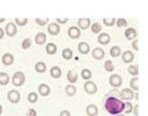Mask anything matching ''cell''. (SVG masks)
Listing matches in <instances>:
<instances>
[{
    "label": "cell",
    "mask_w": 148,
    "mask_h": 116,
    "mask_svg": "<svg viewBox=\"0 0 148 116\" xmlns=\"http://www.w3.org/2000/svg\"><path fill=\"white\" fill-rule=\"evenodd\" d=\"M56 20H57V22H58V23H61V24H64V23H66V22L69 21V18H64V19L57 18Z\"/></svg>",
    "instance_id": "obj_40"
},
{
    "label": "cell",
    "mask_w": 148,
    "mask_h": 116,
    "mask_svg": "<svg viewBox=\"0 0 148 116\" xmlns=\"http://www.w3.org/2000/svg\"><path fill=\"white\" fill-rule=\"evenodd\" d=\"M5 21H6V19L5 18H0V23H3Z\"/></svg>",
    "instance_id": "obj_46"
},
{
    "label": "cell",
    "mask_w": 148,
    "mask_h": 116,
    "mask_svg": "<svg viewBox=\"0 0 148 116\" xmlns=\"http://www.w3.org/2000/svg\"><path fill=\"white\" fill-rule=\"evenodd\" d=\"M116 24L119 28H121V27H127L128 26V22L127 21L125 20L124 18H119L117 21H116Z\"/></svg>",
    "instance_id": "obj_34"
},
{
    "label": "cell",
    "mask_w": 148,
    "mask_h": 116,
    "mask_svg": "<svg viewBox=\"0 0 148 116\" xmlns=\"http://www.w3.org/2000/svg\"><path fill=\"white\" fill-rule=\"evenodd\" d=\"M2 111H3V108H2V106L0 105V114L2 113Z\"/></svg>",
    "instance_id": "obj_47"
},
{
    "label": "cell",
    "mask_w": 148,
    "mask_h": 116,
    "mask_svg": "<svg viewBox=\"0 0 148 116\" xmlns=\"http://www.w3.org/2000/svg\"><path fill=\"white\" fill-rule=\"evenodd\" d=\"M104 68H105L106 71L111 72L114 71L115 66H114V64H113L112 61H111V60H106V61L104 63Z\"/></svg>",
    "instance_id": "obj_30"
},
{
    "label": "cell",
    "mask_w": 148,
    "mask_h": 116,
    "mask_svg": "<svg viewBox=\"0 0 148 116\" xmlns=\"http://www.w3.org/2000/svg\"><path fill=\"white\" fill-rule=\"evenodd\" d=\"M47 32L51 35H58L60 32V26L58 22L50 23L47 27Z\"/></svg>",
    "instance_id": "obj_10"
},
{
    "label": "cell",
    "mask_w": 148,
    "mask_h": 116,
    "mask_svg": "<svg viewBox=\"0 0 148 116\" xmlns=\"http://www.w3.org/2000/svg\"><path fill=\"white\" fill-rule=\"evenodd\" d=\"M86 114L88 116H96L98 114V108L95 104H90L86 107Z\"/></svg>",
    "instance_id": "obj_18"
},
{
    "label": "cell",
    "mask_w": 148,
    "mask_h": 116,
    "mask_svg": "<svg viewBox=\"0 0 148 116\" xmlns=\"http://www.w3.org/2000/svg\"><path fill=\"white\" fill-rule=\"evenodd\" d=\"M59 116H71V113L67 110H61Z\"/></svg>",
    "instance_id": "obj_43"
},
{
    "label": "cell",
    "mask_w": 148,
    "mask_h": 116,
    "mask_svg": "<svg viewBox=\"0 0 148 116\" xmlns=\"http://www.w3.org/2000/svg\"><path fill=\"white\" fill-rule=\"evenodd\" d=\"M50 75L55 79H58L62 75V71L58 66H53L50 69Z\"/></svg>",
    "instance_id": "obj_19"
},
{
    "label": "cell",
    "mask_w": 148,
    "mask_h": 116,
    "mask_svg": "<svg viewBox=\"0 0 148 116\" xmlns=\"http://www.w3.org/2000/svg\"><path fill=\"white\" fill-rule=\"evenodd\" d=\"M4 35H5V31L2 29L1 27H0V39H2L4 37Z\"/></svg>",
    "instance_id": "obj_45"
},
{
    "label": "cell",
    "mask_w": 148,
    "mask_h": 116,
    "mask_svg": "<svg viewBox=\"0 0 148 116\" xmlns=\"http://www.w3.org/2000/svg\"><path fill=\"white\" fill-rule=\"evenodd\" d=\"M78 50L81 54L86 55L90 52V46L86 42H80L78 45Z\"/></svg>",
    "instance_id": "obj_14"
},
{
    "label": "cell",
    "mask_w": 148,
    "mask_h": 116,
    "mask_svg": "<svg viewBox=\"0 0 148 116\" xmlns=\"http://www.w3.org/2000/svg\"><path fill=\"white\" fill-rule=\"evenodd\" d=\"M81 75H82V77L83 79H84V80L89 81L91 79V77H92V72L90 71V70H88V69H83L82 71Z\"/></svg>",
    "instance_id": "obj_29"
},
{
    "label": "cell",
    "mask_w": 148,
    "mask_h": 116,
    "mask_svg": "<svg viewBox=\"0 0 148 116\" xmlns=\"http://www.w3.org/2000/svg\"><path fill=\"white\" fill-rule=\"evenodd\" d=\"M32 46V41L30 38H25L24 40L22 41V43H21V48L23 49H28V48H30V46Z\"/></svg>",
    "instance_id": "obj_37"
},
{
    "label": "cell",
    "mask_w": 148,
    "mask_h": 116,
    "mask_svg": "<svg viewBox=\"0 0 148 116\" xmlns=\"http://www.w3.org/2000/svg\"><path fill=\"white\" fill-rule=\"evenodd\" d=\"M110 55L111 57H119V56H120V54H121V49H120V48L119 46H113L112 48H110Z\"/></svg>",
    "instance_id": "obj_25"
},
{
    "label": "cell",
    "mask_w": 148,
    "mask_h": 116,
    "mask_svg": "<svg viewBox=\"0 0 148 116\" xmlns=\"http://www.w3.org/2000/svg\"><path fill=\"white\" fill-rule=\"evenodd\" d=\"M67 79L68 81L71 83V84H74L77 82V79H78V75L75 71H73V70H69L67 73Z\"/></svg>",
    "instance_id": "obj_21"
},
{
    "label": "cell",
    "mask_w": 148,
    "mask_h": 116,
    "mask_svg": "<svg viewBox=\"0 0 148 116\" xmlns=\"http://www.w3.org/2000/svg\"><path fill=\"white\" fill-rule=\"evenodd\" d=\"M72 56H73V52H72V50L71 48H64L62 50V57L63 59H71L72 58Z\"/></svg>",
    "instance_id": "obj_28"
},
{
    "label": "cell",
    "mask_w": 148,
    "mask_h": 116,
    "mask_svg": "<svg viewBox=\"0 0 148 116\" xmlns=\"http://www.w3.org/2000/svg\"><path fill=\"white\" fill-rule=\"evenodd\" d=\"M34 41L37 45H44L46 41V35L45 32H38L34 36Z\"/></svg>",
    "instance_id": "obj_20"
},
{
    "label": "cell",
    "mask_w": 148,
    "mask_h": 116,
    "mask_svg": "<svg viewBox=\"0 0 148 116\" xmlns=\"http://www.w3.org/2000/svg\"><path fill=\"white\" fill-rule=\"evenodd\" d=\"M138 81H139V78L138 77H134L132 78L131 82H130V86L132 90H135V91H138L139 89V86H138Z\"/></svg>",
    "instance_id": "obj_31"
},
{
    "label": "cell",
    "mask_w": 148,
    "mask_h": 116,
    "mask_svg": "<svg viewBox=\"0 0 148 116\" xmlns=\"http://www.w3.org/2000/svg\"><path fill=\"white\" fill-rule=\"evenodd\" d=\"M124 35H125V37H126L128 40L132 41V40H135V38L138 36V32L135 29H134V28L130 27V28H127V29L125 30Z\"/></svg>",
    "instance_id": "obj_9"
},
{
    "label": "cell",
    "mask_w": 148,
    "mask_h": 116,
    "mask_svg": "<svg viewBox=\"0 0 148 116\" xmlns=\"http://www.w3.org/2000/svg\"><path fill=\"white\" fill-rule=\"evenodd\" d=\"M132 110H133V106H132V104L130 101H127L126 103H125L124 113H126V114H129V113H131Z\"/></svg>",
    "instance_id": "obj_38"
},
{
    "label": "cell",
    "mask_w": 148,
    "mask_h": 116,
    "mask_svg": "<svg viewBox=\"0 0 148 116\" xmlns=\"http://www.w3.org/2000/svg\"><path fill=\"white\" fill-rule=\"evenodd\" d=\"M119 96L124 100H131L133 99L134 93H133L132 89H130V88H124V89H122L121 92L119 93Z\"/></svg>",
    "instance_id": "obj_8"
},
{
    "label": "cell",
    "mask_w": 148,
    "mask_h": 116,
    "mask_svg": "<svg viewBox=\"0 0 148 116\" xmlns=\"http://www.w3.org/2000/svg\"><path fill=\"white\" fill-rule=\"evenodd\" d=\"M45 51H46V53H47L48 55H54V54L57 53L58 48H57V46H56V44L48 43L47 45L45 46Z\"/></svg>",
    "instance_id": "obj_22"
},
{
    "label": "cell",
    "mask_w": 148,
    "mask_h": 116,
    "mask_svg": "<svg viewBox=\"0 0 148 116\" xmlns=\"http://www.w3.org/2000/svg\"><path fill=\"white\" fill-rule=\"evenodd\" d=\"M128 72L132 76H138L139 74V67L138 65H130L128 67Z\"/></svg>",
    "instance_id": "obj_27"
},
{
    "label": "cell",
    "mask_w": 148,
    "mask_h": 116,
    "mask_svg": "<svg viewBox=\"0 0 148 116\" xmlns=\"http://www.w3.org/2000/svg\"><path fill=\"white\" fill-rule=\"evenodd\" d=\"M8 99L11 102V103H18L21 100V94L18 93V90L11 89L8 92Z\"/></svg>",
    "instance_id": "obj_3"
},
{
    "label": "cell",
    "mask_w": 148,
    "mask_h": 116,
    "mask_svg": "<svg viewBox=\"0 0 148 116\" xmlns=\"http://www.w3.org/2000/svg\"><path fill=\"white\" fill-rule=\"evenodd\" d=\"M34 69H35V71L37 72H39V73H43L46 71V65L45 62L43 61H39V62H37L35 64V66H34Z\"/></svg>",
    "instance_id": "obj_24"
},
{
    "label": "cell",
    "mask_w": 148,
    "mask_h": 116,
    "mask_svg": "<svg viewBox=\"0 0 148 116\" xmlns=\"http://www.w3.org/2000/svg\"><path fill=\"white\" fill-rule=\"evenodd\" d=\"M138 110H139V105L136 104L135 106L133 107V113H134V116H139Z\"/></svg>",
    "instance_id": "obj_44"
},
{
    "label": "cell",
    "mask_w": 148,
    "mask_h": 116,
    "mask_svg": "<svg viewBox=\"0 0 148 116\" xmlns=\"http://www.w3.org/2000/svg\"><path fill=\"white\" fill-rule=\"evenodd\" d=\"M115 19L114 18H104L103 19V23L106 25V26H108V27H111V26H113L115 24Z\"/></svg>",
    "instance_id": "obj_36"
},
{
    "label": "cell",
    "mask_w": 148,
    "mask_h": 116,
    "mask_svg": "<svg viewBox=\"0 0 148 116\" xmlns=\"http://www.w3.org/2000/svg\"><path fill=\"white\" fill-rule=\"evenodd\" d=\"M38 92L40 93L41 96L46 97L50 94L51 89H50L49 86H47L46 84H41V85L38 86Z\"/></svg>",
    "instance_id": "obj_17"
},
{
    "label": "cell",
    "mask_w": 148,
    "mask_h": 116,
    "mask_svg": "<svg viewBox=\"0 0 148 116\" xmlns=\"http://www.w3.org/2000/svg\"><path fill=\"white\" fill-rule=\"evenodd\" d=\"M81 30L80 28H78L77 26H71L69 28L68 30V35L71 37V39H78L81 36Z\"/></svg>",
    "instance_id": "obj_6"
},
{
    "label": "cell",
    "mask_w": 148,
    "mask_h": 116,
    "mask_svg": "<svg viewBox=\"0 0 148 116\" xmlns=\"http://www.w3.org/2000/svg\"><path fill=\"white\" fill-rule=\"evenodd\" d=\"M138 43H139V40L138 39H135L133 42H132V48L134 49V50H136V51H138L139 50V46H138Z\"/></svg>",
    "instance_id": "obj_41"
},
{
    "label": "cell",
    "mask_w": 148,
    "mask_h": 116,
    "mask_svg": "<svg viewBox=\"0 0 148 116\" xmlns=\"http://www.w3.org/2000/svg\"><path fill=\"white\" fill-rule=\"evenodd\" d=\"M90 25H91V20L89 18H81L78 20V26L81 29L86 30L90 27Z\"/></svg>",
    "instance_id": "obj_13"
},
{
    "label": "cell",
    "mask_w": 148,
    "mask_h": 116,
    "mask_svg": "<svg viewBox=\"0 0 148 116\" xmlns=\"http://www.w3.org/2000/svg\"><path fill=\"white\" fill-rule=\"evenodd\" d=\"M1 60L4 65H6V66H10V65L13 64L15 59H14V56L11 53H5L2 56Z\"/></svg>",
    "instance_id": "obj_11"
},
{
    "label": "cell",
    "mask_w": 148,
    "mask_h": 116,
    "mask_svg": "<svg viewBox=\"0 0 148 116\" xmlns=\"http://www.w3.org/2000/svg\"><path fill=\"white\" fill-rule=\"evenodd\" d=\"M5 32L8 36L13 37L17 34V26L14 22H8V24L5 27Z\"/></svg>",
    "instance_id": "obj_5"
},
{
    "label": "cell",
    "mask_w": 148,
    "mask_h": 116,
    "mask_svg": "<svg viewBox=\"0 0 148 116\" xmlns=\"http://www.w3.org/2000/svg\"><path fill=\"white\" fill-rule=\"evenodd\" d=\"M47 21H48V19H46V20H42V19H40V18L35 19V22L37 23V24H39L40 26H45L46 23H47Z\"/></svg>",
    "instance_id": "obj_39"
},
{
    "label": "cell",
    "mask_w": 148,
    "mask_h": 116,
    "mask_svg": "<svg viewBox=\"0 0 148 116\" xmlns=\"http://www.w3.org/2000/svg\"><path fill=\"white\" fill-rule=\"evenodd\" d=\"M105 109L108 113L118 115L125 110V103L115 97H109L105 101Z\"/></svg>",
    "instance_id": "obj_1"
},
{
    "label": "cell",
    "mask_w": 148,
    "mask_h": 116,
    "mask_svg": "<svg viewBox=\"0 0 148 116\" xmlns=\"http://www.w3.org/2000/svg\"><path fill=\"white\" fill-rule=\"evenodd\" d=\"M28 22V19L27 18H16L15 19V23L18 25V26H25Z\"/></svg>",
    "instance_id": "obj_33"
},
{
    "label": "cell",
    "mask_w": 148,
    "mask_h": 116,
    "mask_svg": "<svg viewBox=\"0 0 148 116\" xmlns=\"http://www.w3.org/2000/svg\"><path fill=\"white\" fill-rule=\"evenodd\" d=\"M92 56L95 59H103L105 57V51L101 48H95L92 51Z\"/></svg>",
    "instance_id": "obj_12"
},
{
    "label": "cell",
    "mask_w": 148,
    "mask_h": 116,
    "mask_svg": "<svg viewBox=\"0 0 148 116\" xmlns=\"http://www.w3.org/2000/svg\"><path fill=\"white\" fill-rule=\"evenodd\" d=\"M84 90L86 93L90 95H94L97 92V86L92 81H87L84 84Z\"/></svg>",
    "instance_id": "obj_7"
},
{
    "label": "cell",
    "mask_w": 148,
    "mask_h": 116,
    "mask_svg": "<svg viewBox=\"0 0 148 116\" xmlns=\"http://www.w3.org/2000/svg\"><path fill=\"white\" fill-rule=\"evenodd\" d=\"M115 116H125V115H123V114H119V115H115Z\"/></svg>",
    "instance_id": "obj_48"
},
{
    "label": "cell",
    "mask_w": 148,
    "mask_h": 116,
    "mask_svg": "<svg viewBox=\"0 0 148 116\" xmlns=\"http://www.w3.org/2000/svg\"><path fill=\"white\" fill-rule=\"evenodd\" d=\"M28 100H29L31 103H35V102L38 100V96L35 92H31L29 95H28Z\"/></svg>",
    "instance_id": "obj_35"
},
{
    "label": "cell",
    "mask_w": 148,
    "mask_h": 116,
    "mask_svg": "<svg viewBox=\"0 0 148 116\" xmlns=\"http://www.w3.org/2000/svg\"><path fill=\"white\" fill-rule=\"evenodd\" d=\"M28 116H37V111L34 109H30L28 110Z\"/></svg>",
    "instance_id": "obj_42"
},
{
    "label": "cell",
    "mask_w": 148,
    "mask_h": 116,
    "mask_svg": "<svg viewBox=\"0 0 148 116\" xmlns=\"http://www.w3.org/2000/svg\"><path fill=\"white\" fill-rule=\"evenodd\" d=\"M25 83V74L22 72H16L12 76V84L15 86H21Z\"/></svg>",
    "instance_id": "obj_2"
},
{
    "label": "cell",
    "mask_w": 148,
    "mask_h": 116,
    "mask_svg": "<svg viewBox=\"0 0 148 116\" xmlns=\"http://www.w3.org/2000/svg\"><path fill=\"white\" fill-rule=\"evenodd\" d=\"M121 57H122V60H123L124 63H131L133 61V59H134V55L132 51H130V50L124 51V52L122 53Z\"/></svg>",
    "instance_id": "obj_15"
},
{
    "label": "cell",
    "mask_w": 148,
    "mask_h": 116,
    "mask_svg": "<svg viewBox=\"0 0 148 116\" xmlns=\"http://www.w3.org/2000/svg\"><path fill=\"white\" fill-rule=\"evenodd\" d=\"M109 85L113 87H119L122 85V77L119 74H112L109 77Z\"/></svg>",
    "instance_id": "obj_4"
},
{
    "label": "cell",
    "mask_w": 148,
    "mask_h": 116,
    "mask_svg": "<svg viewBox=\"0 0 148 116\" xmlns=\"http://www.w3.org/2000/svg\"><path fill=\"white\" fill-rule=\"evenodd\" d=\"M97 40H98V43H100L101 45H108V44H109V42L111 40V37L108 34L103 32V34H100L98 35Z\"/></svg>",
    "instance_id": "obj_16"
},
{
    "label": "cell",
    "mask_w": 148,
    "mask_h": 116,
    "mask_svg": "<svg viewBox=\"0 0 148 116\" xmlns=\"http://www.w3.org/2000/svg\"><path fill=\"white\" fill-rule=\"evenodd\" d=\"M91 30L94 34H98V32H100V31L102 30V26L100 23L95 22V23H92V25L91 26Z\"/></svg>",
    "instance_id": "obj_32"
},
{
    "label": "cell",
    "mask_w": 148,
    "mask_h": 116,
    "mask_svg": "<svg viewBox=\"0 0 148 116\" xmlns=\"http://www.w3.org/2000/svg\"><path fill=\"white\" fill-rule=\"evenodd\" d=\"M9 82V76L6 72H0V85L1 86H7Z\"/></svg>",
    "instance_id": "obj_26"
},
{
    "label": "cell",
    "mask_w": 148,
    "mask_h": 116,
    "mask_svg": "<svg viewBox=\"0 0 148 116\" xmlns=\"http://www.w3.org/2000/svg\"><path fill=\"white\" fill-rule=\"evenodd\" d=\"M65 92H66V94L69 97H73L76 95V92H77V88L75 86L73 85H69L65 87Z\"/></svg>",
    "instance_id": "obj_23"
}]
</instances>
